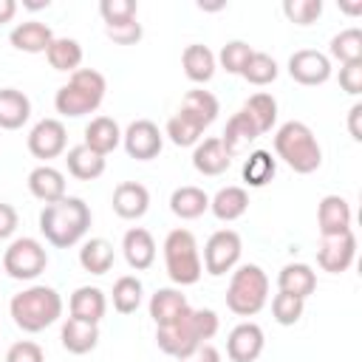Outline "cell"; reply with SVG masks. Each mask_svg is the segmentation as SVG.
<instances>
[{"mask_svg": "<svg viewBox=\"0 0 362 362\" xmlns=\"http://www.w3.org/2000/svg\"><path fill=\"white\" fill-rule=\"evenodd\" d=\"M8 314L20 331L37 334L62 317V297L51 286H28L11 297Z\"/></svg>", "mask_w": 362, "mask_h": 362, "instance_id": "277c9868", "label": "cell"}, {"mask_svg": "<svg viewBox=\"0 0 362 362\" xmlns=\"http://www.w3.org/2000/svg\"><path fill=\"white\" fill-rule=\"evenodd\" d=\"M122 144H124V150H127L130 158H136V161H150V158H156V156L161 153L164 136H161V130H158L156 122H150V119H136V122H130L127 130L122 133Z\"/></svg>", "mask_w": 362, "mask_h": 362, "instance_id": "8fae6325", "label": "cell"}, {"mask_svg": "<svg viewBox=\"0 0 362 362\" xmlns=\"http://www.w3.org/2000/svg\"><path fill=\"white\" fill-rule=\"evenodd\" d=\"M90 221H93L90 206L76 195H65V198L42 206L40 232L45 235V240L51 246L68 249L85 238V232L90 229Z\"/></svg>", "mask_w": 362, "mask_h": 362, "instance_id": "6da1fadb", "label": "cell"}, {"mask_svg": "<svg viewBox=\"0 0 362 362\" xmlns=\"http://www.w3.org/2000/svg\"><path fill=\"white\" fill-rule=\"evenodd\" d=\"M65 164H68V173L79 181H93L105 173V156L93 153L88 144H76L65 153Z\"/></svg>", "mask_w": 362, "mask_h": 362, "instance_id": "1f68e13d", "label": "cell"}, {"mask_svg": "<svg viewBox=\"0 0 362 362\" xmlns=\"http://www.w3.org/2000/svg\"><path fill=\"white\" fill-rule=\"evenodd\" d=\"M110 204H113V212H116L119 218L136 221V218H141V215L150 209V192H147V187L139 184V181H122V184L113 189Z\"/></svg>", "mask_w": 362, "mask_h": 362, "instance_id": "ac0fdd59", "label": "cell"}, {"mask_svg": "<svg viewBox=\"0 0 362 362\" xmlns=\"http://www.w3.org/2000/svg\"><path fill=\"white\" fill-rule=\"evenodd\" d=\"M257 139H260V130L255 127V122H252L243 110H238V113H232V119L226 122L223 136H221V144H223V150H226L229 158H238V156H243V153L249 150V144H255Z\"/></svg>", "mask_w": 362, "mask_h": 362, "instance_id": "e0dca14e", "label": "cell"}, {"mask_svg": "<svg viewBox=\"0 0 362 362\" xmlns=\"http://www.w3.org/2000/svg\"><path fill=\"white\" fill-rule=\"evenodd\" d=\"M252 122H255V127L260 130V136L263 133H269L272 127H274V122H277V99L272 96V93H252L246 102H243V107H240Z\"/></svg>", "mask_w": 362, "mask_h": 362, "instance_id": "e575fe53", "label": "cell"}, {"mask_svg": "<svg viewBox=\"0 0 362 362\" xmlns=\"http://www.w3.org/2000/svg\"><path fill=\"white\" fill-rule=\"evenodd\" d=\"M283 14L297 25H311L322 14V0H283Z\"/></svg>", "mask_w": 362, "mask_h": 362, "instance_id": "b9f144b4", "label": "cell"}, {"mask_svg": "<svg viewBox=\"0 0 362 362\" xmlns=\"http://www.w3.org/2000/svg\"><path fill=\"white\" fill-rule=\"evenodd\" d=\"M45 57H48V65L54 71L74 74L82 65V45L74 37H54L51 45H48V51H45Z\"/></svg>", "mask_w": 362, "mask_h": 362, "instance_id": "836d02e7", "label": "cell"}, {"mask_svg": "<svg viewBox=\"0 0 362 362\" xmlns=\"http://www.w3.org/2000/svg\"><path fill=\"white\" fill-rule=\"evenodd\" d=\"M218 314L212 308H187L173 325H164V328H156V345L181 359L187 356L192 348L204 345L206 339H212L218 334Z\"/></svg>", "mask_w": 362, "mask_h": 362, "instance_id": "3957f363", "label": "cell"}, {"mask_svg": "<svg viewBox=\"0 0 362 362\" xmlns=\"http://www.w3.org/2000/svg\"><path fill=\"white\" fill-rule=\"evenodd\" d=\"M277 286H280V291L305 300L317 288V274L308 263H286L277 274Z\"/></svg>", "mask_w": 362, "mask_h": 362, "instance_id": "f546056e", "label": "cell"}, {"mask_svg": "<svg viewBox=\"0 0 362 362\" xmlns=\"http://www.w3.org/2000/svg\"><path fill=\"white\" fill-rule=\"evenodd\" d=\"M170 209L181 221H195V218H201L209 209V195L201 187H192V184L178 187L170 195Z\"/></svg>", "mask_w": 362, "mask_h": 362, "instance_id": "f1b7e54d", "label": "cell"}, {"mask_svg": "<svg viewBox=\"0 0 362 362\" xmlns=\"http://www.w3.org/2000/svg\"><path fill=\"white\" fill-rule=\"evenodd\" d=\"M328 54L334 57V59H339L342 65L345 62H362V31L359 28H342L339 34H334L331 37V42H328ZM328 57V59H331Z\"/></svg>", "mask_w": 362, "mask_h": 362, "instance_id": "8d00e7d4", "label": "cell"}, {"mask_svg": "<svg viewBox=\"0 0 362 362\" xmlns=\"http://www.w3.org/2000/svg\"><path fill=\"white\" fill-rule=\"evenodd\" d=\"M178 362H221V354H218V348H215V345L204 342V345L192 348L187 356H181Z\"/></svg>", "mask_w": 362, "mask_h": 362, "instance_id": "c3c4849f", "label": "cell"}, {"mask_svg": "<svg viewBox=\"0 0 362 362\" xmlns=\"http://www.w3.org/2000/svg\"><path fill=\"white\" fill-rule=\"evenodd\" d=\"M339 8L348 11V14H359L362 11V3H339Z\"/></svg>", "mask_w": 362, "mask_h": 362, "instance_id": "816d5d0a", "label": "cell"}, {"mask_svg": "<svg viewBox=\"0 0 362 362\" xmlns=\"http://www.w3.org/2000/svg\"><path fill=\"white\" fill-rule=\"evenodd\" d=\"M28 192L42 204H54L65 198V175L51 164H40L28 173Z\"/></svg>", "mask_w": 362, "mask_h": 362, "instance_id": "44dd1931", "label": "cell"}, {"mask_svg": "<svg viewBox=\"0 0 362 362\" xmlns=\"http://www.w3.org/2000/svg\"><path fill=\"white\" fill-rule=\"evenodd\" d=\"M339 88L351 96L362 93V62H345L339 68Z\"/></svg>", "mask_w": 362, "mask_h": 362, "instance_id": "bcb514c9", "label": "cell"}, {"mask_svg": "<svg viewBox=\"0 0 362 362\" xmlns=\"http://www.w3.org/2000/svg\"><path fill=\"white\" fill-rule=\"evenodd\" d=\"M17 223H20L17 209H14L11 204H0V240L11 238V235L17 232Z\"/></svg>", "mask_w": 362, "mask_h": 362, "instance_id": "7dc6e473", "label": "cell"}, {"mask_svg": "<svg viewBox=\"0 0 362 362\" xmlns=\"http://www.w3.org/2000/svg\"><path fill=\"white\" fill-rule=\"evenodd\" d=\"M99 14H102L105 25H116V23L136 20L139 6H136V0H102L99 3Z\"/></svg>", "mask_w": 362, "mask_h": 362, "instance_id": "7bdbcfd3", "label": "cell"}, {"mask_svg": "<svg viewBox=\"0 0 362 362\" xmlns=\"http://www.w3.org/2000/svg\"><path fill=\"white\" fill-rule=\"evenodd\" d=\"M317 229L322 238L351 232V204L342 195H325L317 206Z\"/></svg>", "mask_w": 362, "mask_h": 362, "instance_id": "2e32d148", "label": "cell"}, {"mask_svg": "<svg viewBox=\"0 0 362 362\" xmlns=\"http://www.w3.org/2000/svg\"><path fill=\"white\" fill-rule=\"evenodd\" d=\"M359 119H362V105L356 102V105H351V110H348V133H351V139H354V141H362Z\"/></svg>", "mask_w": 362, "mask_h": 362, "instance_id": "681fc988", "label": "cell"}, {"mask_svg": "<svg viewBox=\"0 0 362 362\" xmlns=\"http://www.w3.org/2000/svg\"><path fill=\"white\" fill-rule=\"evenodd\" d=\"M59 339H62V348L68 354H90L96 345H99V325H90V322H82V320H74L68 317L62 322V331H59Z\"/></svg>", "mask_w": 362, "mask_h": 362, "instance_id": "d4e9b609", "label": "cell"}, {"mask_svg": "<svg viewBox=\"0 0 362 362\" xmlns=\"http://www.w3.org/2000/svg\"><path fill=\"white\" fill-rule=\"evenodd\" d=\"M209 209L218 221H238L240 215H246L249 209V192L243 187H221L212 198H209Z\"/></svg>", "mask_w": 362, "mask_h": 362, "instance_id": "83f0119b", "label": "cell"}, {"mask_svg": "<svg viewBox=\"0 0 362 362\" xmlns=\"http://www.w3.org/2000/svg\"><path fill=\"white\" fill-rule=\"evenodd\" d=\"M252 54H255V48H252L249 42L232 40V42H226V45L221 48V54H218L215 59L221 62V68H223L226 74H238V76H240V71L246 68V62H249Z\"/></svg>", "mask_w": 362, "mask_h": 362, "instance_id": "ab89813d", "label": "cell"}, {"mask_svg": "<svg viewBox=\"0 0 362 362\" xmlns=\"http://www.w3.org/2000/svg\"><path fill=\"white\" fill-rule=\"evenodd\" d=\"M223 6H226V3H204V0L198 3L201 11H218V8H223Z\"/></svg>", "mask_w": 362, "mask_h": 362, "instance_id": "db71d44e", "label": "cell"}, {"mask_svg": "<svg viewBox=\"0 0 362 362\" xmlns=\"http://www.w3.org/2000/svg\"><path fill=\"white\" fill-rule=\"evenodd\" d=\"M269 300V277L257 263H243L226 286V308L238 317H255Z\"/></svg>", "mask_w": 362, "mask_h": 362, "instance_id": "52a82bcc", "label": "cell"}, {"mask_svg": "<svg viewBox=\"0 0 362 362\" xmlns=\"http://www.w3.org/2000/svg\"><path fill=\"white\" fill-rule=\"evenodd\" d=\"M215 62H218L215 54L201 42L187 45L184 54H181V68H184L187 79H192L198 85H204V82H209L215 76Z\"/></svg>", "mask_w": 362, "mask_h": 362, "instance_id": "4dcf8cb0", "label": "cell"}, {"mask_svg": "<svg viewBox=\"0 0 362 362\" xmlns=\"http://www.w3.org/2000/svg\"><path fill=\"white\" fill-rule=\"evenodd\" d=\"M274 153H277V158H283V164H288L300 175H308V173L320 170V164H322V147H320L314 130L297 119L277 127Z\"/></svg>", "mask_w": 362, "mask_h": 362, "instance_id": "5b68a950", "label": "cell"}, {"mask_svg": "<svg viewBox=\"0 0 362 362\" xmlns=\"http://www.w3.org/2000/svg\"><path fill=\"white\" fill-rule=\"evenodd\" d=\"M54 40V31L40 23V20H25V23H17L8 34V42L17 48V51H25V54H45L48 45Z\"/></svg>", "mask_w": 362, "mask_h": 362, "instance_id": "ffe728a7", "label": "cell"}, {"mask_svg": "<svg viewBox=\"0 0 362 362\" xmlns=\"http://www.w3.org/2000/svg\"><path fill=\"white\" fill-rule=\"evenodd\" d=\"M48 252L37 238H17L3 252V272L14 280H34L45 272Z\"/></svg>", "mask_w": 362, "mask_h": 362, "instance_id": "9c48e42d", "label": "cell"}, {"mask_svg": "<svg viewBox=\"0 0 362 362\" xmlns=\"http://www.w3.org/2000/svg\"><path fill=\"white\" fill-rule=\"evenodd\" d=\"M218 113H221V105L209 90H204V88L187 90L181 107L167 122L170 141L175 147H195L201 141L204 130L218 119Z\"/></svg>", "mask_w": 362, "mask_h": 362, "instance_id": "7a4b0ae2", "label": "cell"}, {"mask_svg": "<svg viewBox=\"0 0 362 362\" xmlns=\"http://www.w3.org/2000/svg\"><path fill=\"white\" fill-rule=\"evenodd\" d=\"M164 266L175 286H192L204 274V263L198 255V240L189 229H173L164 238Z\"/></svg>", "mask_w": 362, "mask_h": 362, "instance_id": "ba28073f", "label": "cell"}, {"mask_svg": "<svg viewBox=\"0 0 362 362\" xmlns=\"http://www.w3.org/2000/svg\"><path fill=\"white\" fill-rule=\"evenodd\" d=\"M187 308H189V303H187V297L178 288H158L150 297V317H153L156 328L173 325Z\"/></svg>", "mask_w": 362, "mask_h": 362, "instance_id": "484cf974", "label": "cell"}, {"mask_svg": "<svg viewBox=\"0 0 362 362\" xmlns=\"http://www.w3.org/2000/svg\"><path fill=\"white\" fill-rule=\"evenodd\" d=\"M113 308L119 311V314H133L139 305H141V294H144V286H141V280L139 277H133V274H124V277H119L116 283H113Z\"/></svg>", "mask_w": 362, "mask_h": 362, "instance_id": "74e56055", "label": "cell"}, {"mask_svg": "<svg viewBox=\"0 0 362 362\" xmlns=\"http://www.w3.org/2000/svg\"><path fill=\"white\" fill-rule=\"evenodd\" d=\"M68 147V133L59 119H40L28 133V150L34 158H57Z\"/></svg>", "mask_w": 362, "mask_h": 362, "instance_id": "4fadbf2b", "label": "cell"}, {"mask_svg": "<svg viewBox=\"0 0 362 362\" xmlns=\"http://www.w3.org/2000/svg\"><path fill=\"white\" fill-rule=\"evenodd\" d=\"M122 252H124L127 266L136 269V272H144V269H150L156 263V240L144 226H133V229L124 232Z\"/></svg>", "mask_w": 362, "mask_h": 362, "instance_id": "d6986e66", "label": "cell"}, {"mask_svg": "<svg viewBox=\"0 0 362 362\" xmlns=\"http://www.w3.org/2000/svg\"><path fill=\"white\" fill-rule=\"evenodd\" d=\"M266 337L257 322H240L226 337V354L232 362H255L263 354Z\"/></svg>", "mask_w": 362, "mask_h": 362, "instance_id": "9a60e30c", "label": "cell"}, {"mask_svg": "<svg viewBox=\"0 0 362 362\" xmlns=\"http://www.w3.org/2000/svg\"><path fill=\"white\" fill-rule=\"evenodd\" d=\"M31 116V99L17 88H0V130H20Z\"/></svg>", "mask_w": 362, "mask_h": 362, "instance_id": "4316f807", "label": "cell"}, {"mask_svg": "<svg viewBox=\"0 0 362 362\" xmlns=\"http://www.w3.org/2000/svg\"><path fill=\"white\" fill-rule=\"evenodd\" d=\"M82 144H88L93 153H99V156H107V153H113L119 144H122V130H119V124H116V119H110V116H96V119H90L88 124H85V141Z\"/></svg>", "mask_w": 362, "mask_h": 362, "instance_id": "603a6c76", "label": "cell"}, {"mask_svg": "<svg viewBox=\"0 0 362 362\" xmlns=\"http://www.w3.org/2000/svg\"><path fill=\"white\" fill-rule=\"evenodd\" d=\"M105 90H107V82L99 71L93 68H79L68 76V82L54 93V107L57 113L68 116V119H76V116H85V113H93L102 99H105Z\"/></svg>", "mask_w": 362, "mask_h": 362, "instance_id": "8992f818", "label": "cell"}, {"mask_svg": "<svg viewBox=\"0 0 362 362\" xmlns=\"http://www.w3.org/2000/svg\"><path fill=\"white\" fill-rule=\"evenodd\" d=\"M14 14H17V0H0V25L11 23Z\"/></svg>", "mask_w": 362, "mask_h": 362, "instance_id": "f907efd6", "label": "cell"}, {"mask_svg": "<svg viewBox=\"0 0 362 362\" xmlns=\"http://www.w3.org/2000/svg\"><path fill=\"white\" fill-rule=\"evenodd\" d=\"M277 74H280V68H277V62H274V57H269V54H263V51H255L252 57H249V62H246V68L240 71V76L249 82V85H272L274 79H277Z\"/></svg>", "mask_w": 362, "mask_h": 362, "instance_id": "f35d334b", "label": "cell"}, {"mask_svg": "<svg viewBox=\"0 0 362 362\" xmlns=\"http://www.w3.org/2000/svg\"><path fill=\"white\" fill-rule=\"evenodd\" d=\"M68 308H71V317H74V320L99 325V320H102L105 311H107V300H105V291H102V288H96V286H79V288L71 294Z\"/></svg>", "mask_w": 362, "mask_h": 362, "instance_id": "7402d4cb", "label": "cell"}, {"mask_svg": "<svg viewBox=\"0 0 362 362\" xmlns=\"http://www.w3.org/2000/svg\"><path fill=\"white\" fill-rule=\"evenodd\" d=\"M288 76L300 85H322L331 79V59L322 51L303 48L288 57Z\"/></svg>", "mask_w": 362, "mask_h": 362, "instance_id": "5bb4252c", "label": "cell"}, {"mask_svg": "<svg viewBox=\"0 0 362 362\" xmlns=\"http://www.w3.org/2000/svg\"><path fill=\"white\" fill-rule=\"evenodd\" d=\"M274 173H277V161H274L272 153H266V150L249 153L246 161H243V170H240L246 187H266V184L274 178Z\"/></svg>", "mask_w": 362, "mask_h": 362, "instance_id": "d590c367", "label": "cell"}, {"mask_svg": "<svg viewBox=\"0 0 362 362\" xmlns=\"http://www.w3.org/2000/svg\"><path fill=\"white\" fill-rule=\"evenodd\" d=\"M240 252H243V243H240V235L235 229H218L209 235L206 246H204V272H209L212 277H221L226 272H232L240 260Z\"/></svg>", "mask_w": 362, "mask_h": 362, "instance_id": "30bf717a", "label": "cell"}, {"mask_svg": "<svg viewBox=\"0 0 362 362\" xmlns=\"http://www.w3.org/2000/svg\"><path fill=\"white\" fill-rule=\"evenodd\" d=\"M229 156L221 144V136H209L204 141L195 144L192 150V167L201 173V175H221L229 170Z\"/></svg>", "mask_w": 362, "mask_h": 362, "instance_id": "cb8c5ba5", "label": "cell"}, {"mask_svg": "<svg viewBox=\"0 0 362 362\" xmlns=\"http://www.w3.org/2000/svg\"><path fill=\"white\" fill-rule=\"evenodd\" d=\"M6 362H45V354L37 342L31 339H20L6 351Z\"/></svg>", "mask_w": 362, "mask_h": 362, "instance_id": "f6af8a7d", "label": "cell"}, {"mask_svg": "<svg viewBox=\"0 0 362 362\" xmlns=\"http://www.w3.org/2000/svg\"><path fill=\"white\" fill-rule=\"evenodd\" d=\"M113 260H116L113 243L105 240V238H90V240H85L82 249H79V266H82L85 272H90V274H105V272H110Z\"/></svg>", "mask_w": 362, "mask_h": 362, "instance_id": "d6a6232c", "label": "cell"}, {"mask_svg": "<svg viewBox=\"0 0 362 362\" xmlns=\"http://www.w3.org/2000/svg\"><path fill=\"white\" fill-rule=\"evenodd\" d=\"M107 40H113L116 45H136L141 40V23L139 20H127V23H116V25H105Z\"/></svg>", "mask_w": 362, "mask_h": 362, "instance_id": "ee69618b", "label": "cell"}, {"mask_svg": "<svg viewBox=\"0 0 362 362\" xmlns=\"http://www.w3.org/2000/svg\"><path fill=\"white\" fill-rule=\"evenodd\" d=\"M23 6H25V8H48L51 3H48V0H25Z\"/></svg>", "mask_w": 362, "mask_h": 362, "instance_id": "f5cc1de1", "label": "cell"}, {"mask_svg": "<svg viewBox=\"0 0 362 362\" xmlns=\"http://www.w3.org/2000/svg\"><path fill=\"white\" fill-rule=\"evenodd\" d=\"M356 260V235L354 232H342L334 238H322L317 246V263L322 272L328 274H342L351 269V263Z\"/></svg>", "mask_w": 362, "mask_h": 362, "instance_id": "7c38bea8", "label": "cell"}, {"mask_svg": "<svg viewBox=\"0 0 362 362\" xmlns=\"http://www.w3.org/2000/svg\"><path fill=\"white\" fill-rule=\"evenodd\" d=\"M303 311H305V300H300V297H294V294L277 291L274 300H272V317H274V322H280V325H294V322H300Z\"/></svg>", "mask_w": 362, "mask_h": 362, "instance_id": "60d3db41", "label": "cell"}]
</instances>
